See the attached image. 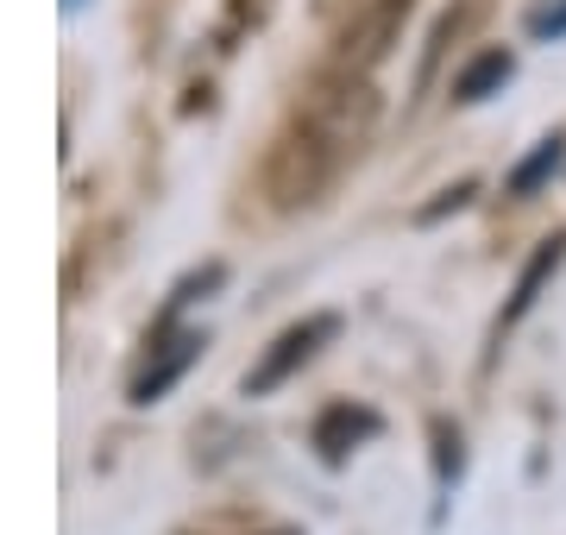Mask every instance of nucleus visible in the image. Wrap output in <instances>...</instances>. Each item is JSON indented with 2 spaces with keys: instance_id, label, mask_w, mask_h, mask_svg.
<instances>
[{
  "instance_id": "obj_8",
  "label": "nucleus",
  "mask_w": 566,
  "mask_h": 535,
  "mask_svg": "<svg viewBox=\"0 0 566 535\" xmlns=\"http://www.w3.org/2000/svg\"><path fill=\"white\" fill-rule=\"evenodd\" d=\"M510 76H516V57H510V51H485V57H472V63L460 70L453 102H485V95H497Z\"/></svg>"
},
{
  "instance_id": "obj_3",
  "label": "nucleus",
  "mask_w": 566,
  "mask_h": 535,
  "mask_svg": "<svg viewBox=\"0 0 566 535\" xmlns=\"http://www.w3.org/2000/svg\"><path fill=\"white\" fill-rule=\"evenodd\" d=\"M334 334H340V315H303L296 328H283L277 340H271V353L245 371V397H271L283 378H296V371H303L308 359L334 340Z\"/></svg>"
},
{
  "instance_id": "obj_11",
  "label": "nucleus",
  "mask_w": 566,
  "mask_h": 535,
  "mask_svg": "<svg viewBox=\"0 0 566 535\" xmlns=\"http://www.w3.org/2000/svg\"><path fill=\"white\" fill-rule=\"evenodd\" d=\"M434 441H441V479H453V473H460V434L441 422V429H434Z\"/></svg>"
},
{
  "instance_id": "obj_7",
  "label": "nucleus",
  "mask_w": 566,
  "mask_h": 535,
  "mask_svg": "<svg viewBox=\"0 0 566 535\" xmlns=\"http://www.w3.org/2000/svg\"><path fill=\"white\" fill-rule=\"evenodd\" d=\"M560 259H566V233H554V240H542V246H535V259L523 265L516 296H510V310H504V328H510V322H523V315L535 310V296H542V284L560 271Z\"/></svg>"
},
{
  "instance_id": "obj_10",
  "label": "nucleus",
  "mask_w": 566,
  "mask_h": 535,
  "mask_svg": "<svg viewBox=\"0 0 566 535\" xmlns=\"http://www.w3.org/2000/svg\"><path fill=\"white\" fill-rule=\"evenodd\" d=\"M528 32H535V39H560V32H566V0L535 7V13H528Z\"/></svg>"
},
{
  "instance_id": "obj_5",
  "label": "nucleus",
  "mask_w": 566,
  "mask_h": 535,
  "mask_svg": "<svg viewBox=\"0 0 566 535\" xmlns=\"http://www.w3.org/2000/svg\"><path fill=\"white\" fill-rule=\"evenodd\" d=\"M202 347H208L202 334H177V340L151 347V366H145L139 378H133V403H158V397L170 391V385H177L182 371L202 359Z\"/></svg>"
},
{
  "instance_id": "obj_9",
  "label": "nucleus",
  "mask_w": 566,
  "mask_h": 535,
  "mask_svg": "<svg viewBox=\"0 0 566 535\" xmlns=\"http://www.w3.org/2000/svg\"><path fill=\"white\" fill-rule=\"evenodd\" d=\"M560 158H566V139H560V133H554V139H542V145L523 158V165L510 170V196H535V189H542L547 177L560 170Z\"/></svg>"
},
{
  "instance_id": "obj_6",
  "label": "nucleus",
  "mask_w": 566,
  "mask_h": 535,
  "mask_svg": "<svg viewBox=\"0 0 566 535\" xmlns=\"http://www.w3.org/2000/svg\"><path fill=\"white\" fill-rule=\"evenodd\" d=\"M371 434H378V416H371V410L334 403V410L315 422V448H322V460H346V453L359 448V441H371Z\"/></svg>"
},
{
  "instance_id": "obj_13",
  "label": "nucleus",
  "mask_w": 566,
  "mask_h": 535,
  "mask_svg": "<svg viewBox=\"0 0 566 535\" xmlns=\"http://www.w3.org/2000/svg\"><path fill=\"white\" fill-rule=\"evenodd\" d=\"M76 7H82V0H63V13H76Z\"/></svg>"
},
{
  "instance_id": "obj_2",
  "label": "nucleus",
  "mask_w": 566,
  "mask_h": 535,
  "mask_svg": "<svg viewBox=\"0 0 566 535\" xmlns=\"http://www.w3.org/2000/svg\"><path fill=\"white\" fill-rule=\"evenodd\" d=\"M340 177V158L327 151L315 133H303V126L290 120L277 133V145H271V158H264V196L277 208H308L322 202V189Z\"/></svg>"
},
{
  "instance_id": "obj_4",
  "label": "nucleus",
  "mask_w": 566,
  "mask_h": 535,
  "mask_svg": "<svg viewBox=\"0 0 566 535\" xmlns=\"http://www.w3.org/2000/svg\"><path fill=\"white\" fill-rule=\"evenodd\" d=\"M403 20H409V0H378V7H365L359 20L340 32V70H359V76H365V70L397 44Z\"/></svg>"
},
{
  "instance_id": "obj_1",
  "label": "nucleus",
  "mask_w": 566,
  "mask_h": 535,
  "mask_svg": "<svg viewBox=\"0 0 566 535\" xmlns=\"http://www.w3.org/2000/svg\"><path fill=\"white\" fill-rule=\"evenodd\" d=\"M296 126L303 133H315V139L334 151V158H359V145L371 139V126H378V88H371V76H359V70H327V76H315V88L303 95V107H296Z\"/></svg>"
},
{
  "instance_id": "obj_12",
  "label": "nucleus",
  "mask_w": 566,
  "mask_h": 535,
  "mask_svg": "<svg viewBox=\"0 0 566 535\" xmlns=\"http://www.w3.org/2000/svg\"><path fill=\"white\" fill-rule=\"evenodd\" d=\"M465 202H472V183H460V189H441V202H428V208H422V221H441L447 208H465Z\"/></svg>"
}]
</instances>
